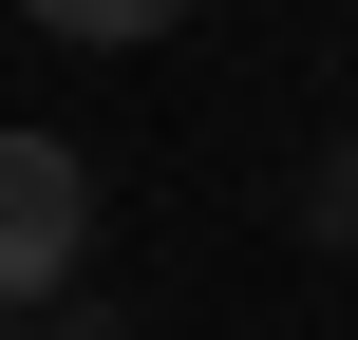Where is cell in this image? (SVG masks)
<instances>
[{"label":"cell","mask_w":358,"mask_h":340,"mask_svg":"<svg viewBox=\"0 0 358 340\" xmlns=\"http://www.w3.org/2000/svg\"><path fill=\"white\" fill-rule=\"evenodd\" d=\"M38 340H132V322H113V303H57V322H38Z\"/></svg>","instance_id":"cell-3"},{"label":"cell","mask_w":358,"mask_h":340,"mask_svg":"<svg viewBox=\"0 0 358 340\" xmlns=\"http://www.w3.org/2000/svg\"><path fill=\"white\" fill-rule=\"evenodd\" d=\"M19 19H38V38H94V57H132V38H170L189 0H19Z\"/></svg>","instance_id":"cell-2"},{"label":"cell","mask_w":358,"mask_h":340,"mask_svg":"<svg viewBox=\"0 0 358 340\" xmlns=\"http://www.w3.org/2000/svg\"><path fill=\"white\" fill-rule=\"evenodd\" d=\"M0 340H38V322H0Z\"/></svg>","instance_id":"cell-4"},{"label":"cell","mask_w":358,"mask_h":340,"mask_svg":"<svg viewBox=\"0 0 358 340\" xmlns=\"http://www.w3.org/2000/svg\"><path fill=\"white\" fill-rule=\"evenodd\" d=\"M94 284V170L57 132H0V322H57Z\"/></svg>","instance_id":"cell-1"}]
</instances>
